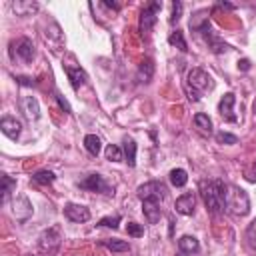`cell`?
Wrapping results in <instances>:
<instances>
[{
  "instance_id": "obj_10",
  "label": "cell",
  "mask_w": 256,
  "mask_h": 256,
  "mask_svg": "<svg viewBox=\"0 0 256 256\" xmlns=\"http://www.w3.org/2000/svg\"><path fill=\"white\" fill-rule=\"evenodd\" d=\"M234 102H236V96H234L232 92L224 94V96L220 98V102H218V112H220V116H222L224 120H228V122H236V120H238L236 114H234Z\"/></svg>"
},
{
  "instance_id": "obj_3",
  "label": "cell",
  "mask_w": 256,
  "mask_h": 256,
  "mask_svg": "<svg viewBox=\"0 0 256 256\" xmlns=\"http://www.w3.org/2000/svg\"><path fill=\"white\" fill-rule=\"evenodd\" d=\"M224 206L226 212L234 214V216H246L250 212V200L248 194L234 186V184H226V198H224Z\"/></svg>"
},
{
  "instance_id": "obj_16",
  "label": "cell",
  "mask_w": 256,
  "mask_h": 256,
  "mask_svg": "<svg viewBox=\"0 0 256 256\" xmlns=\"http://www.w3.org/2000/svg\"><path fill=\"white\" fill-rule=\"evenodd\" d=\"M20 104H22V110H24L28 120H36L40 116V104H38V100L34 96H24Z\"/></svg>"
},
{
  "instance_id": "obj_28",
  "label": "cell",
  "mask_w": 256,
  "mask_h": 256,
  "mask_svg": "<svg viewBox=\"0 0 256 256\" xmlns=\"http://www.w3.org/2000/svg\"><path fill=\"white\" fill-rule=\"evenodd\" d=\"M168 42H170L172 46H176L178 50H182V52H186V50H188V44H186V40H184V34H182L180 30L172 32V34L168 36Z\"/></svg>"
},
{
  "instance_id": "obj_9",
  "label": "cell",
  "mask_w": 256,
  "mask_h": 256,
  "mask_svg": "<svg viewBox=\"0 0 256 256\" xmlns=\"http://www.w3.org/2000/svg\"><path fill=\"white\" fill-rule=\"evenodd\" d=\"M64 216L70 220V222H86L90 220V210L82 204H74V202H68L64 206Z\"/></svg>"
},
{
  "instance_id": "obj_12",
  "label": "cell",
  "mask_w": 256,
  "mask_h": 256,
  "mask_svg": "<svg viewBox=\"0 0 256 256\" xmlns=\"http://www.w3.org/2000/svg\"><path fill=\"white\" fill-rule=\"evenodd\" d=\"M194 206H196V196L192 192H184L182 196L176 198V204H174L176 212L178 214H184V216L194 214Z\"/></svg>"
},
{
  "instance_id": "obj_19",
  "label": "cell",
  "mask_w": 256,
  "mask_h": 256,
  "mask_svg": "<svg viewBox=\"0 0 256 256\" xmlns=\"http://www.w3.org/2000/svg\"><path fill=\"white\" fill-rule=\"evenodd\" d=\"M122 152H124V158L128 162V166H136V142L132 138H124L122 142Z\"/></svg>"
},
{
  "instance_id": "obj_22",
  "label": "cell",
  "mask_w": 256,
  "mask_h": 256,
  "mask_svg": "<svg viewBox=\"0 0 256 256\" xmlns=\"http://www.w3.org/2000/svg\"><path fill=\"white\" fill-rule=\"evenodd\" d=\"M84 148H86L92 156H98L100 150H102V142H100V138H98L96 134H86V136H84Z\"/></svg>"
},
{
  "instance_id": "obj_18",
  "label": "cell",
  "mask_w": 256,
  "mask_h": 256,
  "mask_svg": "<svg viewBox=\"0 0 256 256\" xmlns=\"http://www.w3.org/2000/svg\"><path fill=\"white\" fill-rule=\"evenodd\" d=\"M178 248H180V252H186V254H194V252H198L200 250V242H198V238H194V236H182L180 240H178Z\"/></svg>"
},
{
  "instance_id": "obj_38",
  "label": "cell",
  "mask_w": 256,
  "mask_h": 256,
  "mask_svg": "<svg viewBox=\"0 0 256 256\" xmlns=\"http://www.w3.org/2000/svg\"><path fill=\"white\" fill-rule=\"evenodd\" d=\"M176 256H186V252H178V254H176Z\"/></svg>"
},
{
  "instance_id": "obj_13",
  "label": "cell",
  "mask_w": 256,
  "mask_h": 256,
  "mask_svg": "<svg viewBox=\"0 0 256 256\" xmlns=\"http://www.w3.org/2000/svg\"><path fill=\"white\" fill-rule=\"evenodd\" d=\"M142 212L146 216V220L150 224H156L162 216V210H160V200H154V198H148V200H142Z\"/></svg>"
},
{
  "instance_id": "obj_15",
  "label": "cell",
  "mask_w": 256,
  "mask_h": 256,
  "mask_svg": "<svg viewBox=\"0 0 256 256\" xmlns=\"http://www.w3.org/2000/svg\"><path fill=\"white\" fill-rule=\"evenodd\" d=\"M64 72H66V76H68V80H70V84H72V88L74 90H78L84 82H86V72L80 68V66H70V64H64Z\"/></svg>"
},
{
  "instance_id": "obj_2",
  "label": "cell",
  "mask_w": 256,
  "mask_h": 256,
  "mask_svg": "<svg viewBox=\"0 0 256 256\" xmlns=\"http://www.w3.org/2000/svg\"><path fill=\"white\" fill-rule=\"evenodd\" d=\"M214 82H212V76L202 70V68H192L188 72V78H186V92H188V98L198 102L200 96L206 92V90H212Z\"/></svg>"
},
{
  "instance_id": "obj_11",
  "label": "cell",
  "mask_w": 256,
  "mask_h": 256,
  "mask_svg": "<svg viewBox=\"0 0 256 256\" xmlns=\"http://www.w3.org/2000/svg\"><path fill=\"white\" fill-rule=\"evenodd\" d=\"M32 204H30V200L26 198V196H18V198H14V202H12V214L16 216V220H26V218H30L32 216Z\"/></svg>"
},
{
  "instance_id": "obj_33",
  "label": "cell",
  "mask_w": 256,
  "mask_h": 256,
  "mask_svg": "<svg viewBox=\"0 0 256 256\" xmlns=\"http://www.w3.org/2000/svg\"><path fill=\"white\" fill-rule=\"evenodd\" d=\"M126 232H128V236L138 238V236H142V234H144V226H142V224H138V222H128Z\"/></svg>"
},
{
  "instance_id": "obj_4",
  "label": "cell",
  "mask_w": 256,
  "mask_h": 256,
  "mask_svg": "<svg viewBox=\"0 0 256 256\" xmlns=\"http://www.w3.org/2000/svg\"><path fill=\"white\" fill-rule=\"evenodd\" d=\"M60 242H62V234H60V228L58 226H52L48 230H44L38 238V248L42 254H56V250L60 248Z\"/></svg>"
},
{
  "instance_id": "obj_14",
  "label": "cell",
  "mask_w": 256,
  "mask_h": 256,
  "mask_svg": "<svg viewBox=\"0 0 256 256\" xmlns=\"http://www.w3.org/2000/svg\"><path fill=\"white\" fill-rule=\"evenodd\" d=\"M0 130H2L4 136L16 140V138L20 136V132H22V124H20L16 118H12V116H4V118L0 120Z\"/></svg>"
},
{
  "instance_id": "obj_25",
  "label": "cell",
  "mask_w": 256,
  "mask_h": 256,
  "mask_svg": "<svg viewBox=\"0 0 256 256\" xmlns=\"http://www.w3.org/2000/svg\"><path fill=\"white\" fill-rule=\"evenodd\" d=\"M104 154H106V160H110V162H122L124 160V152L116 144H108L106 150H104Z\"/></svg>"
},
{
  "instance_id": "obj_26",
  "label": "cell",
  "mask_w": 256,
  "mask_h": 256,
  "mask_svg": "<svg viewBox=\"0 0 256 256\" xmlns=\"http://www.w3.org/2000/svg\"><path fill=\"white\" fill-rule=\"evenodd\" d=\"M102 244H104L108 250H112V252H126V250H130V244H128V242H124V240H118V238L102 240Z\"/></svg>"
},
{
  "instance_id": "obj_29",
  "label": "cell",
  "mask_w": 256,
  "mask_h": 256,
  "mask_svg": "<svg viewBox=\"0 0 256 256\" xmlns=\"http://www.w3.org/2000/svg\"><path fill=\"white\" fill-rule=\"evenodd\" d=\"M14 188H16V180L10 178L8 174H4L2 176V200H8V196H10V192Z\"/></svg>"
},
{
  "instance_id": "obj_35",
  "label": "cell",
  "mask_w": 256,
  "mask_h": 256,
  "mask_svg": "<svg viewBox=\"0 0 256 256\" xmlns=\"http://www.w3.org/2000/svg\"><path fill=\"white\" fill-rule=\"evenodd\" d=\"M56 100H58V104H60V108H62L64 112H68V114L72 112V108H70V104L66 102V98H64L62 94H58V92H56Z\"/></svg>"
},
{
  "instance_id": "obj_1",
  "label": "cell",
  "mask_w": 256,
  "mask_h": 256,
  "mask_svg": "<svg viewBox=\"0 0 256 256\" xmlns=\"http://www.w3.org/2000/svg\"><path fill=\"white\" fill-rule=\"evenodd\" d=\"M200 194L206 204V208L212 214H220L226 210L224 198H226V184L222 180H202L200 182Z\"/></svg>"
},
{
  "instance_id": "obj_7",
  "label": "cell",
  "mask_w": 256,
  "mask_h": 256,
  "mask_svg": "<svg viewBox=\"0 0 256 256\" xmlns=\"http://www.w3.org/2000/svg\"><path fill=\"white\" fill-rule=\"evenodd\" d=\"M10 54H12V58L18 56L20 60L30 62L34 58V44L28 38H20V40H16V42L10 44Z\"/></svg>"
},
{
  "instance_id": "obj_34",
  "label": "cell",
  "mask_w": 256,
  "mask_h": 256,
  "mask_svg": "<svg viewBox=\"0 0 256 256\" xmlns=\"http://www.w3.org/2000/svg\"><path fill=\"white\" fill-rule=\"evenodd\" d=\"M182 14V4L180 2H172V16H170V24H176L180 20Z\"/></svg>"
},
{
  "instance_id": "obj_36",
  "label": "cell",
  "mask_w": 256,
  "mask_h": 256,
  "mask_svg": "<svg viewBox=\"0 0 256 256\" xmlns=\"http://www.w3.org/2000/svg\"><path fill=\"white\" fill-rule=\"evenodd\" d=\"M16 80H18V84H22V86H32V84H34V80H32V78H26V76H16Z\"/></svg>"
},
{
  "instance_id": "obj_21",
  "label": "cell",
  "mask_w": 256,
  "mask_h": 256,
  "mask_svg": "<svg viewBox=\"0 0 256 256\" xmlns=\"http://www.w3.org/2000/svg\"><path fill=\"white\" fill-rule=\"evenodd\" d=\"M10 8H12L18 16H28V14H32V12L38 10V4H36V2H12Z\"/></svg>"
},
{
  "instance_id": "obj_24",
  "label": "cell",
  "mask_w": 256,
  "mask_h": 256,
  "mask_svg": "<svg viewBox=\"0 0 256 256\" xmlns=\"http://www.w3.org/2000/svg\"><path fill=\"white\" fill-rule=\"evenodd\" d=\"M204 34H208V48H210L212 52L222 54V52H228V50H230V46H228L226 42L218 40L216 36H210V28H208V30H204Z\"/></svg>"
},
{
  "instance_id": "obj_23",
  "label": "cell",
  "mask_w": 256,
  "mask_h": 256,
  "mask_svg": "<svg viewBox=\"0 0 256 256\" xmlns=\"http://www.w3.org/2000/svg\"><path fill=\"white\" fill-rule=\"evenodd\" d=\"M170 184L174 186V188H182V186H186V182H188V174H186V170L184 168H174V170H170Z\"/></svg>"
},
{
  "instance_id": "obj_32",
  "label": "cell",
  "mask_w": 256,
  "mask_h": 256,
  "mask_svg": "<svg viewBox=\"0 0 256 256\" xmlns=\"http://www.w3.org/2000/svg\"><path fill=\"white\" fill-rule=\"evenodd\" d=\"M246 240H248L250 248L256 250V218H254V220L248 224V228H246Z\"/></svg>"
},
{
  "instance_id": "obj_39",
  "label": "cell",
  "mask_w": 256,
  "mask_h": 256,
  "mask_svg": "<svg viewBox=\"0 0 256 256\" xmlns=\"http://www.w3.org/2000/svg\"><path fill=\"white\" fill-rule=\"evenodd\" d=\"M254 112H256V102H254Z\"/></svg>"
},
{
  "instance_id": "obj_27",
  "label": "cell",
  "mask_w": 256,
  "mask_h": 256,
  "mask_svg": "<svg viewBox=\"0 0 256 256\" xmlns=\"http://www.w3.org/2000/svg\"><path fill=\"white\" fill-rule=\"evenodd\" d=\"M32 180H34L36 184H52V182L56 180V174H54L52 170H38V172L32 176Z\"/></svg>"
},
{
  "instance_id": "obj_17",
  "label": "cell",
  "mask_w": 256,
  "mask_h": 256,
  "mask_svg": "<svg viewBox=\"0 0 256 256\" xmlns=\"http://www.w3.org/2000/svg\"><path fill=\"white\" fill-rule=\"evenodd\" d=\"M152 76H154V62H152L150 58H146V60H142V62H140L136 78H138V82H140V84H148V82L152 80Z\"/></svg>"
},
{
  "instance_id": "obj_37",
  "label": "cell",
  "mask_w": 256,
  "mask_h": 256,
  "mask_svg": "<svg viewBox=\"0 0 256 256\" xmlns=\"http://www.w3.org/2000/svg\"><path fill=\"white\" fill-rule=\"evenodd\" d=\"M238 68H240V70H248V68H250V60H246V58L240 60V62H238Z\"/></svg>"
},
{
  "instance_id": "obj_20",
  "label": "cell",
  "mask_w": 256,
  "mask_h": 256,
  "mask_svg": "<svg viewBox=\"0 0 256 256\" xmlns=\"http://www.w3.org/2000/svg\"><path fill=\"white\" fill-rule=\"evenodd\" d=\"M194 126H196L202 134H212V120H210V116L204 114V112H198V114L194 116Z\"/></svg>"
},
{
  "instance_id": "obj_5",
  "label": "cell",
  "mask_w": 256,
  "mask_h": 256,
  "mask_svg": "<svg viewBox=\"0 0 256 256\" xmlns=\"http://www.w3.org/2000/svg\"><path fill=\"white\" fill-rule=\"evenodd\" d=\"M138 198L140 200H148V198H154V200H162L166 196V186L160 182V180H150L142 186H138L136 190Z\"/></svg>"
},
{
  "instance_id": "obj_31",
  "label": "cell",
  "mask_w": 256,
  "mask_h": 256,
  "mask_svg": "<svg viewBox=\"0 0 256 256\" xmlns=\"http://www.w3.org/2000/svg\"><path fill=\"white\" fill-rule=\"evenodd\" d=\"M120 220H122V216L120 214H114V216H106V218H102L96 226H106V228H118V224H120Z\"/></svg>"
},
{
  "instance_id": "obj_8",
  "label": "cell",
  "mask_w": 256,
  "mask_h": 256,
  "mask_svg": "<svg viewBox=\"0 0 256 256\" xmlns=\"http://www.w3.org/2000/svg\"><path fill=\"white\" fill-rule=\"evenodd\" d=\"M80 186L86 188V190H90V192H102V194H108V196L114 194V188H110L108 182H106L100 174H90V176H86V178L80 182Z\"/></svg>"
},
{
  "instance_id": "obj_6",
  "label": "cell",
  "mask_w": 256,
  "mask_h": 256,
  "mask_svg": "<svg viewBox=\"0 0 256 256\" xmlns=\"http://www.w3.org/2000/svg\"><path fill=\"white\" fill-rule=\"evenodd\" d=\"M162 8V2H150L142 12H140V22H138V28L142 34H148L152 30V26L156 24V14L158 10Z\"/></svg>"
},
{
  "instance_id": "obj_30",
  "label": "cell",
  "mask_w": 256,
  "mask_h": 256,
  "mask_svg": "<svg viewBox=\"0 0 256 256\" xmlns=\"http://www.w3.org/2000/svg\"><path fill=\"white\" fill-rule=\"evenodd\" d=\"M216 140H218V144H236V142H238V136H236V134H230V132L220 130V132L216 134Z\"/></svg>"
}]
</instances>
